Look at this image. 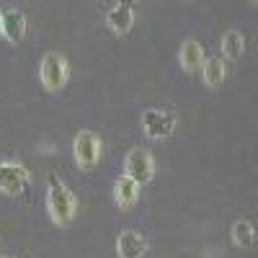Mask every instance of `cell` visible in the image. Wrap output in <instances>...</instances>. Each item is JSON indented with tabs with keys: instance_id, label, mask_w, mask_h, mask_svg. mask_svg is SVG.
I'll use <instances>...</instances> for the list:
<instances>
[{
	"instance_id": "1",
	"label": "cell",
	"mask_w": 258,
	"mask_h": 258,
	"mask_svg": "<svg viewBox=\"0 0 258 258\" xmlns=\"http://www.w3.org/2000/svg\"><path fill=\"white\" fill-rule=\"evenodd\" d=\"M47 212H49V220L57 227H68L75 220V212H78L75 197H73L70 188L64 186L62 181H49V188H47Z\"/></svg>"
},
{
	"instance_id": "2",
	"label": "cell",
	"mask_w": 258,
	"mask_h": 258,
	"mask_svg": "<svg viewBox=\"0 0 258 258\" xmlns=\"http://www.w3.org/2000/svg\"><path fill=\"white\" fill-rule=\"evenodd\" d=\"M68 78H70V64L64 59V54L59 52H47L41 57V64H39V80L41 85L49 91V93H57L68 85Z\"/></svg>"
},
{
	"instance_id": "3",
	"label": "cell",
	"mask_w": 258,
	"mask_h": 258,
	"mask_svg": "<svg viewBox=\"0 0 258 258\" xmlns=\"http://www.w3.org/2000/svg\"><path fill=\"white\" fill-rule=\"evenodd\" d=\"M103 155V142L96 132H91V129H83V132H78V137L73 140V158L78 163V168L83 170H91L98 165Z\"/></svg>"
},
{
	"instance_id": "4",
	"label": "cell",
	"mask_w": 258,
	"mask_h": 258,
	"mask_svg": "<svg viewBox=\"0 0 258 258\" xmlns=\"http://www.w3.org/2000/svg\"><path fill=\"white\" fill-rule=\"evenodd\" d=\"M124 176L135 178L140 186L150 183L155 178V158L150 155L147 150H142V147L129 150L126 158H124Z\"/></svg>"
},
{
	"instance_id": "5",
	"label": "cell",
	"mask_w": 258,
	"mask_h": 258,
	"mask_svg": "<svg viewBox=\"0 0 258 258\" xmlns=\"http://www.w3.org/2000/svg\"><path fill=\"white\" fill-rule=\"evenodd\" d=\"M142 129L150 140H168L176 132V116L165 109H147L142 114Z\"/></svg>"
},
{
	"instance_id": "6",
	"label": "cell",
	"mask_w": 258,
	"mask_h": 258,
	"mask_svg": "<svg viewBox=\"0 0 258 258\" xmlns=\"http://www.w3.org/2000/svg\"><path fill=\"white\" fill-rule=\"evenodd\" d=\"M29 183V170L18 163L0 160V191L8 197H18Z\"/></svg>"
},
{
	"instance_id": "7",
	"label": "cell",
	"mask_w": 258,
	"mask_h": 258,
	"mask_svg": "<svg viewBox=\"0 0 258 258\" xmlns=\"http://www.w3.org/2000/svg\"><path fill=\"white\" fill-rule=\"evenodd\" d=\"M106 26H109V31L116 34V36H126L135 26V8L129 3H116L114 8H109V13H106Z\"/></svg>"
},
{
	"instance_id": "8",
	"label": "cell",
	"mask_w": 258,
	"mask_h": 258,
	"mask_svg": "<svg viewBox=\"0 0 258 258\" xmlns=\"http://www.w3.org/2000/svg\"><path fill=\"white\" fill-rule=\"evenodd\" d=\"M204 62H207V54H204L202 41L186 39L183 44H181V49H178V64L183 68V73H197V70H202Z\"/></svg>"
},
{
	"instance_id": "9",
	"label": "cell",
	"mask_w": 258,
	"mask_h": 258,
	"mask_svg": "<svg viewBox=\"0 0 258 258\" xmlns=\"http://www.w3.org/2000/svg\"><path fill=\"white\" fill-rule=\"evenodd\" d=\"M116 253L119 258H142L147 253V240L135 230H124L116 238Z\"/></svg>"
},
{
	"instance_id": "10",
	"label": "cell",
	"mask_w": 258,
	"mask_h": 258,
	"mask_svg": "<svg viewBox=\"0 0 258 258\" xmlns=\"http://www.w3.org/2000/svg\"><path fill=\"white\" fill-rule=\"evenodd\" d=\"M140 183L135 178H129V176H121L116 178L114 183V202L119 209H132L137 202H140Z\"/></svg>"
},
{
	"instance_id": "11",
	"label": "cell",
	"mask_w": 258,
	"mask_h": 258,
	"mask_svg": "<svg viewBox=\"0 0 258 258\" xmlns=\"http://www.w3.org/2000/svg\"><path fill=\"white\" fill-rule=\"evenodd\" d=\"M26 36V16L24 11L11 8L3 13V39L11 41V44H18L21 39Z\"/></svg>"
},
{
	"instance_id": "12",
	"label": "cell",
	"mask_w": 258,
	"mask_h": 258,
	"mask_svg": "<svg viewBox=\"0 0 258 258\" xmlns=\"http://www.w3.org/2000/svg\"><path fill=\"white\" fill-rule=\"evenodd\" d=\"M227 80V64L222 57H207L204 68H202V83L209 91L222 88V83Z\"/></svg>"
},
{
	"instance_id": "13",
	"label": "cell",
	"mask_w": 258,
	"mask_h": 258,
	"mask_svg": "<svg viewBox=\"0 0 258 258\" xmlns=\"http://www.w3.org/2000/svg\"><path fill=\"white\" fill-rule=\"evenodd\" d=\"M243 52H245V36H243V31H238V29L225 31V36H222V57L230 59V62H238L243 57Z\"/></svg>"
},
{
	"instance_id": "14",
	"label": "cell",
	"mask_w": 258,
	"mask_h": 258,
	"mask_svg": "<svg viewBox=\"0 0 258 258\" xmlns=\"http://www.w3.org/2000/svg\"><path fill=\"white\" fill-rule=\"evenodd\" d=\"M230 238L238 248H250L255 243V227L248 220H235L230 227Z\"/></svg>"
},
{
	"instance_id": "15",
	"label": "cell",
	"mask_w": 258,
	"mask_h": 258,
	"mask_svg": "<svg viewBox=\"0 0 258 258\" xmlns=\"http://www.w3.org/2000/svg\"><path fill=\"white\" fill-rule=\"evenodd\" d=\"M0 36H3V13H0Z\"/></svg>"
},
{
	"instance_id": "16",
	"label": "cell",
	"mask_w": 258,
	"mask_h": 258,
	"mask_svg": "<svg viewBox=\"0 0 258 258\" xmlns=\"http://www.w3.org/2000/svg\"><path fill=\"white\" fill-rule=\"evenodd\" d=\"M250 3H258V0H250Z\"/></svg>"
},
{
	"instance_id": "17",
	"label": "cell",
	"mask_w": 258,
	"mask_h": 258,
	"mask_svg": "<svg viewBox=\"0 0 258 258\" xmlns=\"http://www.w3.org/2000/svg\"><path fill=\"white\" fill-rule=\"evenodd\" d=\"M6 258H13V255H6Z\"/></svg>"
}]
</instances>
